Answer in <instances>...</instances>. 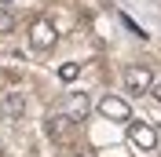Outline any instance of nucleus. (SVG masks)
<instances>
[{
	"instance_id": "obj_1",
	"label": "nucleus",
	"mask_w": 161,
	"mask_h": 157,
	"mask_svg": "<svg viewBox=\"0 0 161 157\" xmlns=\"http://www.w3.org/2000/svg\"><path fill=\"white\" fill-rule=\"evenodd\" d=\"M128 143L139 154H154L158 150V132H154L147 121H128Z\"/></svg>"
},
{
	"instance_id": "obj_2",
	"label": "nucleus",
	"mask_w": 161,
	"mask_h": 157,
	"mask_svg": "<svg viewBox=\"0 0 161 157\" xmlns=\"http://www.w3.org/2000/svg\"><path fill=\"white\" fill-rule=\"evenodd\" d=\"M125 88H128V95H147V91L154 88L150 66H128L125 69Z\"/></svg>"
},
{
	"instance_id": "obj_3",
	"label": "nucleus",
	"mask_w": 161,
	"mask_h": 157,
	"mask_svg": "<svg viewBox=\"0 0 161 157\" xmlns=\"http://www.w3.org/2000/svg\"><path fill=\"white\" fill-rule=\"evenodd\" d=\"M55 40H59V33H55V26H51L48 19H37V22L30 26V48L51 51V48H55Z\"/></svg>"
},
{
	"instance_id": "obj_4",
	"label": "nucleus",
	"mask_w": 161,
	"mask_h": 157,
	"mask_svg": "<svg viewBox=\"0 0 161 157\" xmlns=\"http://www.w3.org/2000/svg\"><path fill=\"white\" fill-rule=\"evenodd\" d=\"M99 113L106 121H117V124H128L132 121V110H128V102H125L121 95H103L99 99Z\"/></svg>"
},
{
	"instance_id": "obj_5",
	"label": "nucleus",
	"mask_w": 161,
	"mask_h": 157,
	"mask_svg": "<svg viewBox=\"0 0 161 157\" xmlns=\"http://www.w3.org/2000/svg\"><path fill=\"white\" fill-rule=\"evenodd\" d=\"M0 113L8 121H22V113H26V95H22V91H8L4 102H0Z\"/></svg>"
},
{
	"instance_id": "obj_6",
	"label": "nucleus",
	"mask_w": 161,
	"mask_h": 157,
	"mask_svg": "<svg viewBox=\"0 0 161 157\" xmlns=\"http://www.w3.org/2000/svg\"><path fill=\"white\" fill-rule=\"evenodd\" d=\"M73 124H77V121H73L70 113H55V117H48V135L55 139V143H62V139L70 135Z\"/></svg>"
},
{
	"instance_id": "obj_7",
	"label": "nucleus",
	"mask_w": 161,
	"mask_h": 157,
	"mask_svg": "<svg viewBox=\"0 0 161 157\" xmlns=\"http://www.w3.org/2000/svg\"><path fill=\"white\" fill-rule=\"evenodd\" d=\"M66 113H70L73 121H84L92 113V102H88V95H84V91H73L70 95V106H66Z\"/></svg>"
},
{
	"instance_id": "obj_8",
	"label": "nucleus",
	"mask_w": 161,
	"mask_h": 157,
	"mask_svg": "<svg viewBox=\"0 0 161 157\" xmlns=\"http://www.w3.org/2000/svg\"><path fill=\"white\" fill-rule=\"evenodd\" d=\"M77 77H80V66H77V62H62V66H59V80L70 84V80H77Z\"/></svg>"
},
{
	"instance_id": "obj_9",
	"label": "nucleus",
	"mask_w": 161,
	"mask_h": 157,
	"mask_svg": "<svg viewBox=\"0 0 161 157\" xmlns=\"http://www.w3.org/2000/svg\"><path fill=\"white\" fill-rule=\"evenodd\" d=\"M11 30H15V15L0 4V33H11Z\"/></svg>"
},
{
	"instance_id": "obj_10",
	"label": "nucleus",
	"mask_w": 161,
	"mask_h": 157,
	"mask_svg": "<svg viewBox=\"0 0 161 157\" xmlns=\"http://www.w3.org/2000/svg\"><path fill=\"white\" fill-rule=\"evenodd\" d=\"M150 91H154V99H158V102H161V80H158V84H154Z\"/></svg>"
},
{
	"instance_id": "obj_11",
	"label": "nucleus",
	"mask_w": 161,
	"mask_h": 157,
	"mask_svg": "<svg viewBox=\"0 0 161 157\" xmlns=\"http://www.w3.org/2000/svg\"><path fill=\"white\" fill-rule=\"evenodd\" d=\"M0 4H11V0H0Z\"/></svg>"
},
{
	"instance_id": "obj_12",
	"label": "nucleus",
	"mask_w": 161,
	"mask_h": 157,
	"mask_svg": "<svg viewBox=\"0 0 161 157\" xmlns=\"http://www.w3.org/2000/svg\"><path fill=\"white\" fill-rule=\"evenodd\" d=\"M73 157H84V154H73Z\"/></svg>"
}]
</instances>
